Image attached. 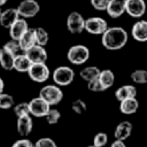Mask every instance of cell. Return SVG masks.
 <instances>
[{
	"label": "cell",
	"mask_w": 147,
	"mask_h": 147,
	"mask_svg": "<svg viewBox=\"0 0 147 147\" xmlns=\"http://www.w3.org/2000/svg\"><path fill=\"white\" fill-rule=\"evenodd\" d=\"M129 36L125 29L121 26L107 28L106 31L101 34L102 46L109 51H116L124 47L127 42Z\"/></svg>",
	"instance_id": "cell-1"
},
{
	"label": "cell",
	"mask_w": 147,
	"mask_h": 147,
	"mask_svg": "<svg viewBox=\"0 0 147 147\" xmlns=\"http://www.w3.org/2000/svg\"><path fill=\"white\" fill-rule=\"evenodd\" d=\"M39 96L44 99L49 106H54L60 103V101L63 99V92L57 85H46L41 87L39 92Z\"/></svg>",
	"instance_id": "cell-2"
},
{
	"label": "cell",
	"mask_w": 147,
	"mask_h": 147,
	"mask_svg": "<svg viewBox=\"0 0 147 147\" xmlns=\"http://www.w3.org/2000/svg\"><path fill=\"white\" fill-rule=\"evenodd\" d=\"M67 57L72 64H84L90 59V49L85 45H74L69 48Z\"/></svg>",
	"instance_id": "cell-3"
},
{
	"label": "cell",
	"mask_w": 147,
	"mask_h": 147,
	"mask_svg": "<svg viewBox=\"0 0 147 147\" xmlns=\"http://www.w3.org/2000/svg\"><path fill=\"white\" fill-rule=\"evenodd\" d=\"M52 77H53L54 83L57 86H67L74 82L75 71L67 65H61V67H57L53 71Z\"/></svg>",
	"instance_id": "cell-4"
},
{
	"label": "cell",
	"mask_w": 147,
	"mask_h": 147,
	"mask_svg": "<svg viewBox=\"0 0 147 147\" xmlns=\"http://www.w3.org/2000/svg\"><path fill=\"white\" fill-rule=\"evenodd\" d=\"M107 28H108L107 21L102 17L93 16V17H88L87 20H85L84 30H86L91 34H102Z\"/></svg>",
	"instance_id": "cell-5"
},
{
	"label": "cell",
	"mask_w": 147,
	"mask_h": 147,
	"mask_svg": "<svg viewBox=\"0 0 147 147\" xmlns=\"http://www.w3.org/2000/svg\"><path fill=\"white\" fill-rule=\"evenodd\" d=\"M28 74L36 83H44L49 78V69L46 63H32Z\"/></svg>",
	"instance_id": "cell-6"
},
{
	"label": "cell",
	"mask_w": 147,
	"mask_h": 147,
	"mask_svg": "<svg viewBox=\"0 0 147 147\" xmlns=\"http://www.w3.org/2000/svg\"><path fill=\"white\" fill-rule=\"evenodd\" d=\"M16 9H17V13L21 17L29 18V17L36 16L39 13L40 7L36 0H23Z\"/></svg>",
	"instance_id": "cell-7"
},
{
	"label": "cell",
	"mask_w": 147,
	"mask_h": 147,
	"mask_svg": "<svg viewBox=\"0 0 147 147\" xmlns=\"http://www.w3.org/2000/svg\"><path fill=\"white\" fill-rule=\"evenodd\" d=\"M85 18L78 11H72L67 18V29L71 33H80L84 31Z\"/></svg>",
	"instance_id": "cell-8"
},
{
	"label": "cell",
	"mask_w": 147,
	"mask_h": 147,
	"mask_svg": "<svg viewBox=\"0 0 147 147\" xmlns=\"http://www.w3.org/2000/svg\"><path fill=\"white\" fill-rule=\"evenodd\" d=\"M51 106L40 96L32 99L31 101H29V109H30V114L33 115L34 117H45L47 111L49 110Z\"/></svg>",
	"instance_id": "cell-9"
},
{
	"label": "cell",
	"mask_w": 147,
	"mask_h": 147,
	"mask_svg": "<svg viewBox=\"0 0 147 147\" xmlns=\"http://www.w3.org/2000/svg\"><path fill=\"white\" fill-rule=\"evenodd\" d=\"M146 11L145 0H126L125 1V13L131 17L139 18Z\"/></svg>",
	"instance_id": "cell-10"
},
{
	"label": "cell",
	"mask_w": 147,
	"mask_h": 147,
	"mask_svg": "<svg viewBox=\"0 0 147 147\" xmlns=\"http://www.w3.org/2000/svg\"><path fill=\"white\" fill-rule=\"evenodd\" d=\"M24 54L29 57V60L32 63H46L47 60V52L44 46L40 45H33L26 51H24Z\"/></svg>",
	"instance_id": "cell-11"
},
{
	"label": "cell",
	"mask_w": 147,
	"mask_h": 147,
	"mask_svg": "<svg viewBox=\"0 0 147 147\" xmlns=\"http://www.w3.org/2000/svg\"><path fill=\"white\" fill-rule=\"evenodd\" d=\"M131 34L134 40L145 42L147 41V21L140 20L136 22L131 29Z\"/></svg>",
	"instance_id": "cell-12"
},
{
	"label": "cell",
	"mask_w": 147,
	"mask_h": 147,
	"mask_svg": "<svg viewBox=\"0 0 147 147\" xmlns=\"http://www.w3.org/2000/svg\"><path fill=\"white\" fill-rule=\"evenodd\" d=\"M125 1L126 0H109L106 8L107 14L113 18H118L125 13Z\"/></svg>",
	"instance_id": "cell-13"
},
{
	"label": "cell",
	"mask_w": 147,
	"mask_h": 147,
	"mask_svg": "<svg viewBox=\"0 0 147 147\" xmlns=\"http://www.w3.org/2000/svg\"><path fill=\"white\" fill-rule=\"evenodd\" d=\"M29 29L28 26V23L22 17V18H17L13 24L9 28V36L13 40H18L21 38V36Z\"/></svg>",
	"instance_id": "cell-14"
},
{
	"label": "cell",
	"mask_w": 147,
	"mask_h": 147,
	"mask_svg": "<svg viewBox=\"0 0 147 147\" xmlns=\"http://www.w3.org/2000/svg\"><path fill=\"white\" fill-rule=\"evenodd\" d=\"M32 127H33V122H32V118L30 117V115L17 117L16 129H17V132L22 137L29 136L31 133V131H32Z\"/></svg>",
	"instance_id": "cell-15"
},
{
	"label": "cell",
	"mask_w": 147,
	"mask_h": 147,
	"mask_svg": "<svg viewBox=\"0 0 147 147\" xmlns=\"http://www.w3.org/2000/svg\"><path fill=\"white\" fill-rule=\"evenodd\" d=\"M20 17L16 8H8L1 11L0 14V25L9 29L11 24Z\"/></svg>",
	"instance_id": "cell-16"
},
{
	"label": "cell",
	"mask_w": 147,
	"mask_h": 147,
	"mask_svg": "<svg viewBox=\"0 0 147 147\" xmlns=\"http://www.w3.org/2000/svg\"><path fill=\"white\" fill-rule=\"evenodd\" d=\"M131 132H132V124H131V122L123 121V122H121L115 127L114 137L117 140H123L124 141V140H126L131 136Z\"/></svg>",
	"instance_id": "cell-17"
},
{
	"label": "cell",
	"mask_w": 147,
	"mask_h": 147,
	"mask_svg": "<svg viewBox=\"0 0 147 147\" xmlns=\"http://www.w3.org/2000/svg\"><path fill=\"white\" fill-rule=\"evenodd\" d=\"M31 64H32V62L29 60V57L24 53H22V54H18L15 56L13 69H15L18 72H28Z\"/></svg>",
	"instance_id": "cell-18"
},
{
	"label": "cell",
	"mask_w": 147,
	"mask_h": 147,
	"mask_svg": "<svg viewBox=\"0 0 147 147\" xmlns=\"http://www.w3.org/2000/svg\"><path fill=\"white\" fill-rule=\"evenodd\" d=\"M136 95H137V88L133 85H129V84L118 87L115 92V96L118 101H123L130 98H136Z\"/></svg>",
	"instance_id": "cell-19"
},
{
	"label": "cell",
	"mask_w": 147,
	"mask_h": 147,
	"mask_svg": "<svg viewBox=\"0 0 147 147\" xmlns=\"http://www.w3.org/2000/svg\"><path fill=\"white\" fill-rule=\"evenodd\" d=\"M139 108V102L136 98L125 99L123 101H119V110L124 115H131L134 114Z\"/></svg>",
	"instance_id": "cell-20"
},
{
	"label": "cell",
	"mask_w": 147,
	"mask_h": 147,
	"mask_svg": "<svg viewBox=\"0 0 147 147\" xmlns=\"http://www.w3.org/2000/svg\"><path fill=\"white\" fill-rule=\"evenodd\" d=\"M18 44H20V47L22 48V51H26L28 48H30L31 46L36 45V40H34V32H33V29H28L22 36L21 38L17 40Z\"/></svg>",
	"instance_id": "cell-21"
},
{
	"label": "cell",
	"mask_w": 147,
	"mask_h": 147,
	"mask_svg": "<svg viewBox=\"0 0 147 147\" xmlns=\"http://www.w3.org/2000/svg\"><path fill=\"white\" fill-rule=\"evenodd\" d=\"M14 59H15V56L9 51H7L3 46L0 48V65L5 70H8V71L9 70H13Z\"/></svg>",
	"instance_id": "cell-22"
},
{
	"label": "cell",
	"mask_w": 147,
	"mask_h": 147,
	"mask_svg": "<svg viewBox=\"0 0 147 147\" xmlns=\"http://www.w3.org/2000/svg\"><path fill=\"white\" fill-rule=\"evenodd\" d=\"M100 69L95 65H88V67H85L83 68L80 71H79V76L85 82H90V80H93L95 78L99 77V74H100Z\"/></svg>",
	"instance_id": "cell-23"
},
{
	"label": "cell",
	"mask_w": 147,
	"mask_h": 147,
	"mask_svg": "<svg viewBox=\"0 0 147 147\" xmlns=\"http://www.w3.org/2000/svg\"><path fill=\"white\" fill-rule=\"evenodd\" d=\"M98 78H99V80L101 82V84L103 85V87H105L106 90L109 88V87H111L113 84H114V82H115V75H114V72H113L111 70H109V69H106V70L100 71Z\"/></svg>",
	"instance_id": "cell-24"
},
{
	"label": "cell",
	"mask_w": 147,
	"mask_h": 147,
	"mask_svg": "<svg viewBox=\"0 0 147 147\" xmlns=\"http://www.w3.org/2000/svg\"><path fill=\"white\" fill-rule=\"evenodd\" d=\"M33 32H34L36 45H40V46L45 47V45L48 42V33H47V31L44 28L38 26V28L33 29Z\"/></svg>",
	"instance_id": "cell-25"
},
{
	"label": "cell",
	"mask_w": 147,
	"mask_h": 147,
	"mask_svg": "<svg viewBox=\"0 0 147 147\" xmlns=\"http://www.w3.org/2000/svg\"><path fill=\"white\" fill-rule=\"evenodd\" d=\"M131 79L136 84H146L147 83V70L137 69L131 74Z\"/></svg>",
	"instance_id": "cell-26"
},
{
	"label": "cell",
	"mask_w": 147,
	"mask_h": 147,
	"mask_svg": "<svg viewBox=\"0 0 147 147\" xmlns=\"http://www.w3.org/2000/svg\"><path fill=\"white\" fill-rule=\"evenodd\" d=\"M15 105L14 102V98L5 92L0 93V108L1 109H10L13 106Z\"/></svg>",
	"instance_id": "cell-27"
},
{
	"label": "cell",
	"mask_w": 147,
	"mask_h": 147,
	"mask_svg": "<svg viewBox=\"0 0 147 147\" xmlns=\"http://www.w3.org/2000/svg\"><path fill=\"white\" fill-rule=\"evenodd\" d=\"M14 113L17 117L30 115V109H29V102H20L17 105H14Z\"/></svg>",
	"instance_id": "cell-28"
},
{
	"label": "cell",
	"mask_w": 147,
	"mask_h": 147,
	"mask_svg": "<svg viewBox=\"0 0 147 147\" xmlns=\"http://www.w3.org/2000/svg\"><path fill=\"white\" fill-rule=\"evenodd\" d=\"M46 121L48 124H56L60 118H61V113L57 110V109H54V108H49V110L47 111L46 116H45Z\"/></svg>",
	"instance_id": "cell-29"
},
{
	"label": "cell",
	"mask_w": 147,
	"mask_h": 147,
	"mask_svg": "<svg viewBox=\"0 0 147 147\" xmlns=\"http://www.w3.org/2000/svg\"><path fill=\"white\" fill-rule=\"evenodd\" d=\"M3 47L7 49V51H9L14 56H16V55H18V54H22L21 52H23L22 51V48L20 47V44H18V41L17 40H9L8 42H6L5 45H3Z\"/></svg>",
	"instance_id": "cell-30"
},
{
	"label": "cell",
	"mask_w": 147,
	"mask_h": 147,
	"mask_svg": "<svg viewBox=\"0 0 147 147\" xmlns=\"http://www.w3.org/2000/svg\"><path fill=\"white\" fill-rule=\"evenodd\" d=\"M71 108H72V110H74L76 114H84V113L86 111V109H87L86 103H85L82 99H76V100H74L72 103H71Z\"/></svg>",
	"instance_id": "cell-31"
},
{
	"label": "cell",
	"mask_w": 147,
	"mask_h": 147,
	"mask_svg": "<svg viewBox=\"0 0 147 147\" xmlns=\"http://www.w3.org/2000/svg\"><path fill=\"white\" fill-rule=\"evenodd\" d=\"M108 142V136L105 132H99L93 138V146L95 147H103Z\"/></svg>",
	"instance_id": "cell-32"
},
{
	"label": "cell",
	"mask_w": 147,
	"mask_h": 147,
	"mask_svg": "<svg viewBox=\"0 0 147 147\" xmlns=\"http://www.w3.org/2000/svg\"><path fill=\"white\" fill-rule=\"evenodd\" d=\"M87 88L92 92H102L106 91V88L103 87V85L101 84V82L99 80V78H95L93 80L87 82Z\"/></svg>",
	"instance_id": "cell-33"
},
{
	"label": "cell",
	"mask_w": 147,
	"mask_h": 147,
	"mask_svg": "<svg viewBox=\"0 0 147 147\" xmlns=\"http://www.w3.org/2000/svg\"><path fill=\"white\" fill-rule=\"evenodd\" d=\"M34 147H56V144L53 139H51L48 137H44L36 141Z\"/></svg>",
	"instance_id": "cell-34"
},
{
	"label": "cell",
	"mask_w": 147,
	"mask_h": 147,
	"mask_svg": "<svg viewBox=\"0 0 147 147\" xmlns=\"http://www.w3.org/2000/svg\"><path fill=\"white\" fill-rule=\"evenodd\" d=\"M108 2H109V0H91L92 7L96 10H99V11L106 10V8L108 6Z\"/></svg>",
	"instance_id": "cell-35"
},
{
	"label": "cell",
	"mask_w": 147,
	"mask_h": 147,
	"mask_svg": "<svg viewBox=\"0 0 147 147\" xmlns=\"http://www.w3.org/2000/svg\"><path fill=\"white\" fill-rule=\"evenodd\" d=\"M11 147H34V144H32L29 139L23 138V139L16 140V141L11 145Z\"/></svg>",
	"instance_id": "cell-36"
},
{
	"label": "cell",
	"mask_w": 147,
	"mask_h": 147,
	"mask_svg": "<svg viewBox=\"0 0 147 147\" xmlns=\"http://www.w3.org/2000/svg\"><path fill=\"white\" fill-rule=\"evenodd\" d=\"M110 147H126V145L124 144V141L123 140H115L113 144H111V146Z\"/></svg>",
	"instance_id": "cell-37"
},
{
	"label": "cell",
	"mask_w": 147,
	"mask_h": 147,
	"mask_svg": "<svg viewBox=\"0 0 147 147\" xmlns=\"http://www.w3.org/2000/svg\"><path fill=\"white\" fill-rule=\"evenodd\" d=\"M3 87H5V84H3L2 78L0 77V93H1V92H3Z\"/></svg>",
	"instance_id": "cell-38"
},
{
	"label": "cell",
	"mask_w": 147,
	"mask_h": 147,
	"mask_svg": "<svg viewBox=\"0 0 147 147\" xmlns=\"http://www.w3.org/2000/svg\"><path fill=\"white\" fill-rule=\"evenodd\" d=\"M7 1H8V0H0V7H1V6H3Z\"/></svg>",
	"instance_id": "cell-39"
},
{
	"label": "cell",
	"mask_w": 147,
	"mask_h": 147,
	"mask_svg": "<svg viewBox=\"0 0 147 147\" xmlns=\"http://www.w3.org/2000/svg\"><path fill=\"white\" fill-rule=\"evenodd\" d=\"M87 147H95V146H93V145H90V146H87Z\"/></svg>",
	"instance_id": "cell-40"
},
{
	"label": "cell",
	"mask_w": 147,
	"mask_h": 147,
	"mask_svg": "<svg viewBox=\"0 0 147 147\" xmlns=\"http://www.w3.org/2000/svg\"><path fill=\"white\" fill-rule=\"evenodd\" d=\"M1 11H2V10H1V7H0V14H1Z\"/></svg>",
	"instance_id": "cell-41"
}]
</instances>
